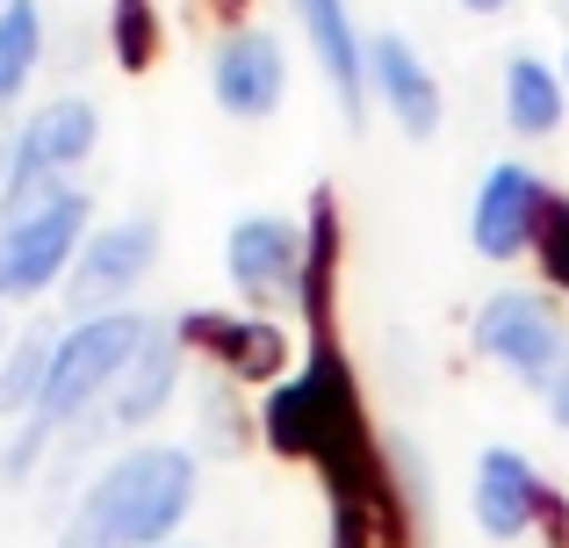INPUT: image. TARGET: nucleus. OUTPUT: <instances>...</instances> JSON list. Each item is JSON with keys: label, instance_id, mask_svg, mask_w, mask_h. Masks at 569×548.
<instances>
[{"label": "nucleus", "instance_id": "nucleus-9", "mask_svg": "<svg viewBox=\"0 0 569 548\" xmlns=\"http://www.w3.org/2000/svg\"><path fill=\"white\" fill-rule=\"evenodd\" d=\"M223 268H231L238 296H252V303L303 296V225H289V217H238L231 239H223Z\"/></svg>", "mask_w": 569, "mask_h": 548}, {"label": "nucleus", "instance_id": "nucleus-1", "mask_svg": "<svg viewBox=\"0 0 569 548\" xmlns=\"http://www.w3.org/2000/svg\"><path fill=\"white\" fill-rule=\"evenodd\" d=\"M144 339H152V318H138V310H109V318L66 325V332H58V353H51V382H43L37 411L22 419V434L8 440L0 477H8V484H29L37 455L58 440V426L87 419V405H94V397H116V382L130 376V361H138Z\"/></svg>", "mask_w": 569, "mask_h": 548}, {"label": "nucleus", "instance_id": "nucleus-5", "mask_svg": "<svg viewBox=\"0 0 569 548\" xmlns=\"http://www.w3.org/2000/svg\"><path fill=\"white\" fill-rule=\"evenodd\" d=\"M469 339H476L483 361H498L505 376H519V382H541V390H548V376L562 368V353H569L562 310H556V296H541V289H498V296H483Z\"/></svg>", "mask_w": 569, "mask_h": 548}, {"label": "nucleus", "instance_id": "nucleus-3", "mask_svg": "<svg viewBox=\"0 0 569 548\" xmlns=\"http://www.w3.org/2000/svg\"><path fill=\"white\" fill-rule=\"evenodd\" d=\"M80 246H87V196L72 181L0 202V296L8 303L43 296L58 275H72Z\"/></svg>", "mask_w": 569, "mask_h": 548}, {"label": "nucleus", "instance_id": "nucleus-6", "mask_svg": "<svg viewBox=\"0 0 569 548\" xmlns=\"http://www.w3.org/2000/svg\"><path fill=\"white\" fill-rule=\"evenodd\" d=\"M152 260H159L152 217H123V225L87 231L80 260H72V275H66V310L72 318H109V310H123V296L152 275Z\"/></svg>", "mask_w": 569, "mask_h": 548}, {"label": "nucleus", "instance_id": "nucleus-20", "mask_svg": "<svg viewBox=\"0 0 569 548\" xmlns=\"http://www.w3.org/2000/svg\"><path fill=\"white\" fill-rule=\"evenodd\" d=\"M109 22H116V58H123L130 72L152 66V51H159V14H152V0H116Z\"/></svg>", "mask_w": 569, "mask_h": 548}, {"label": "nucleus", "instance_id": "nucleus-11", "mask_svg": "<svg viewBox=\"0 0 569 548\" xmlns=\"http://www.w3.org/2000/svg\"><path fill=\"white\" fill-rule=\"evenodd\" d=\"M469 498H476V527H483L490 541H519L548 512L541 469H533L519 448H490L483 462H476V491Z\"/></svg>", "mask_w": 569, "mask_h": 548}, {"label": "nucleus", "instance_id": "nucleus-16", "mask_svg": "<svg viewBox=\"0 0 569 548\" xmlns=\"http://www.w3.org/2000/svg\"><path fill=\"white\" fill-rule=\"evenodd\" d=\"M562 109H569V80L548 58H533V51L505 58V123H512L519 138H548V130L562 123Z\"/></svg>", "mask_w": 569, "mask_h": 548}, {"label": "nucleus", "instance_id": "nucleus-8", "mask_svg": "<svg viewBox=\"0 0 569 548\" xmlns=\"http://www.w3.org/2000/svg\"><path fill=\"white\" fill-rule=\"evenodd\" d=\"M94 138H101V116H94V101H87V94L43 101V109L29 116L22 130H14L8 202H14V196H37V188H51V181H66V173L80 167L87 152H94Z\"/></svg>", "mask_w": 569, "mask_h": 548}, {"label": "nucleus", "instance_id": "nucleus-22", "mask_svg": "<svg viewBox=\"0 0 569 548\" xmlns=\"http://www.w3.org/2000/svg\"><path fill=\"white\" fill-rule=\"evenodd\" d=\"M548 419L569 426V353H562V368H556V376H548Z\"/></svg>", "mask_w": 569, "mask_h": 548}, {"label": "nucleus", "instance_id": "nucleus-12", "mask_svg": "<svg viewBox=\"0 0 569 548\" xmlns=\"http://www.w3.org/2000/svg\"><path fill=\"white\" fill-rule=\"evenodd\" d=\"M181 332H188L194 347H202V353H209V361H217L231 382L281 376V361H289V339H281L267 318H223V310H188Z\"/></svg>", "mask_w": 569, "mask_h": 548}, {"label": "nucleus", "instance_id": "nucleus-24", "mask_svg": "<svg viewBox=\"0 0 569 548\" xmlns=\"http://www.w3.org/2000/svg\"><path fill=\"white\" fill-rule=\"evenodd\" d=\"M461 8H469V14H498L505 0H461Z\"/></svg>", "mask_w": 569, "mask_h": 548}, {"label": "nucleus", "instance_id": "nucleus-2", "mask_svg": "<svg viewBox=\"0 0 569 548\" xmlns=\"http://www.w3.org/2000/svg\"><path fill=\"white\" fill-rule=\"evenodd\" d=\"M188 506H194V455L144 440L87 484L66 535H80L87 548H167L181 535Z\"/></svg>", "mask_w": 569, "mask_h": 548}, {"label": "nucleus", "instance_id": "nucleus-23", "mask_svg": "<svg viewBox=\"0 0 569 548\" xmlns=\"http://www.w3.org/2000/svg\"><path fill=\"white\" fill-rule=\"evenodd\" d=\"M8 167H14V138H0V202H8Z\"/></svg>", "mask_w": 569, "mask_h": 548}, {"label": "nucleus", "instance_id": "nucleus-21", "mask_svg": "<svg viewBox=\"0 0 569 548\" xmlns=\"http://www.w3.org/2000/svg\"><path fill=\"white\" fill-rule=\"evenodd\" d=\"M541 260H548V281L569 296V202L548 210V231H541Z\"/></svg>", "mask_w": 569, "mask_h": 548}, {"label": "nucleus", "instance_id": "nucleus-15", "mask_svg": "<svg viewBox=\"0 0 569 548\" xmlns=\"http://www.w3.org/2000/svg\"><path fill=\"white\" fill-rule=\"evenodd\" d=\"M173 325H152V339L138 347V361H130V376L116 382V397H109V419L116 426H144V419H159L167 411V397H173V382H181V353H173Z\"/></svg>", "mask_w": 569, "mask_h": 548}, {"label": "nucleus", "instance_id": "nucleus-19", "mask_svg": "<svg viewBox=\"0 0 569 548\" xmlns=\"http://www.w3.org/2000/svg\"><path fill=\"white\" fill-rule=\"evenodd\" d=\"M37 58H43V8L37 0H14V8L0 14V109L29 87Z\"/></svg>", "mask_w": 569, "mask_h": 548}, {"label": "nucleus", "instance_id": "nucleus-14", "mask_svg": "<svg viewBox=\"0 0 569 548\" xmlns=\"http://www.w3.org/2000/svg\"><path fill=\"white\" fill-rule=\"evenodd\" d=\"M368 87L389 101V116H397L411 138H432V130H440V116H447L440 80H432V66L403 37H376V43H368Z\"/></svg>", "mask_w": 569, "mask_h": 548}, {"label": "nucleus", "instance_id": "nucleus-25", "mask_svg": "<svg viewBox=\"0 0 569 548\" xmlns=\"http://www.w3.org/2000/svg\"><path fill=\"white\" fill-rule=\"evenodd\" d=\"M562 80H569V51H562Z\"/></svg>", "mask_w": 569, "mask_h": 548}, {"label": "nucleus", "instance_id": "nucleus-13", "mask_svg": "<svg viewBox=\"0 0 569 548\" xmlns=\"http://www.w3.org/2000/svg\"><path fill=\"white\" fill-rule=\"evenodd\" d=\"M296 8V29L310 37V58L325 66V80H332L339 109L361 116V94H368V43L361 29H353L347 0H289Z\"/></svg>", "mask_w": 569, "mask_h": 548}, {"label": "nucleus", "instance_id": "nucleus-18", "mask_svg": "<svg viewBox=\"0 0 569 548\" xmlns=\"http://www.w3.org/2000/svg\"><path fill=\"white\" fill-rule=\"evenodd\" d=\"M332 253H339V210H332V188L310 196V231H303V310L325 339V296H332Z\"/></svg>", "mask_w": 569, "mask_h": 548}, {"label": "nucleus", "instance_id": "nucleus-7", "mask_svg": "<svg viewBox=\"0 0 569 548\" xmlns=\"http://www.w3.org/2000/svg\"><path fill=\"white\" fill-rule=\"evenodd\" d=\"M548 210H556V196H548L541 173L519 167V159H498L469 202V246L483 260H519L527 246H541Z\"/></svg>", "mask_w": 569, "mask_h": 548}, {"label": "nucleus", "instance_id": "nucleus-4", "mask_svg": "<svg viewBox=\"0 0 569 548\" xmlns=\"http://www.w3.org/2000/svg\"><path fill=\"white\" fill-rule=\"evenodd\" d=\"M267 440L281 455H318V462L361 448V411H353V390H347V368H339L332 339H318L303 376L267 397Z\"/></svg>", "mask_w": 569, "mask_h": 548}, {"label": "nucleus", "instance_id": "nucleus-17", "mask_svg": "<svg viewBox=\"0 0 569 548\" xmlns=\"http://www.w3.org/2000/svg\"><path fill=\"white\" fill-rule=\"evenodd\" d=\"M51 353H58V332L51 325H29L22 339H14V353L0 361V411H14V419H29L43 397V382H51Z\"/></svg>", "mask_w": 569, "mask_h": 548}, {"label": "nucleus", "instance_id": "nucleus-26", "mask_svg": "<svg viewBox=\"0 0 569 548\" xmlns=\"http://www.w3.org/2000/svg\"><path fill=\"white\" fill-rule=\"evenodd\" d=\"M8 8H14V0H0V14H8Z\"/></svg>", "mask_w": 569, "mask_h": 548}, {"label": "nucleus", "instance_id": "nucleus-10", "mask_svg": "<svg viewBox=\"0 0 569 548\" xmlns=\"http://www.w3.org/2000/svg\"><path fill=\"white\" fill-rule=\"evenodd\" d=\"M209 87H217V109L238 123H260L281 109V87H289V58L267 29H231L209 58Z\"/></svg>", "mask_w": 569, "mask_h": 548}]
</instances>
